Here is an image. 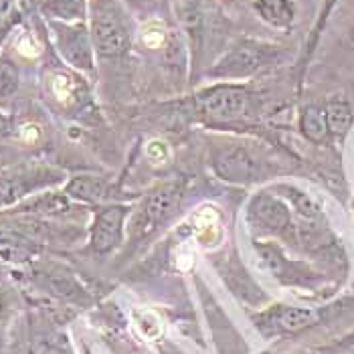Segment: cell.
I'll return each instance as SVG.
<instances>
[{
    "mask_svg": "<svg viewBox=\"0 0 354 354\" xmlns=\"http://www.w3.org/2000/svg\"><path fill=\"white\" fill-rule=\"evenodd\" d=\"M47 27L53 35L57 53L80 73L93 75L95 73V49H93V41H91L87 23L47 21Z\"/></svg>",
    "mask_w": 354,
    "mask_h": 354,
    "instance_id": "10",
    "label": "cell"
},
{
    "mask_svg": "<svg viewBox=\"0 0 354 354\" xmlns=\"http://www.w3.org/2000/svg\"><path fill=\"white\" fill-rule=\"evenodd\" d=\"M132 215V209L128 205L109 203L100 207L93 213V221L89 227V241L87 249L91 255H109L113 249L122 245L126 235V223Z\"/></svg>",
    "mask_w": 354,
    "mask_h": 354,
    "instance_id": "11",
    "label": "cell"
},
{
    "mask_svg": "<svg viewBox=\"0 0 354 354\" xmlns=\"http://www.w3.org/2000/svg\"><path fill=\"white\" fill-rule=\"evenodd\" d=\"M338 2H340V0H322V4H320L318 17H316L314 25H312V30L308 32L304 51H301L300 61H298V83H300V87L301 82H304V75H306V71H308V67H310V61H312V57H314L318 45H320V39H322V35H324V28H326L328 21H330V17H332V12H334V8L338 6Z\"/></svg>",
    "mask_w": 354,
    "mask_h": 354,
    "instance_id": "16",
    "label": "cell"
},
{
    "mask_svg": "<svg viewBox=\"0 0 354 354\" xmlns=\"http://www.w3.org/2000/svg\"><path fill=\"white\" fill-rule=\"evenodd\" d=\"M21 85L19 65L6 53H0V100L12 97Z\"/></svg>",
    "mask_w": 354,
    "mask_h": 354,
    "instance_id": "21",
    "label": "cell"
},
{
    "mask_svg": "<svg viewBox=\"0 0 354 354\" xmlns=\"http://www.w3.org/2000/svg\"><path fill=\"white\" fill-rule=\"evenodd\" d=\"M209 166L231 185H255L281 170L266 148L245 140H221L209 146Z\"/></svg>",
    "mask_w": 354,
    "mask_h": 354,
    "instance_id": "1",
    "label": "cell"
},
{
    "mask_svg": "<svg viewBox=\"0 0 354 354\" xmlns=\"http://www.w3.org/2000/svg\"><path fill=\"white\" fill-rule=\"evenodd\" d=\"M41 10L47 21L85 23L89 15V0H43Z\"/></svg>",
    "mask_w": 354,
    "mask_h": 354,
    "instance_id": "19",
    "label": "cell"
},
{
    "mask_svg": "<svg viewBox=\"0 0 354 354\" xmlns=\"http://www.w3.org/2000/svg\"><path fill=\"white\" fill-rule=\"evenodd\" d=\"M185 191H187L185 183L172 180L146 192L128 218L126 233L130 245H142L150 237H154L176 215V209L183 203Z\"/></svg>",
    "mask_w": 354,
    "mask_h": 354,
    "instance_id": "5",
    "label": "cell"
},
{
    "mask_svg": "<svg viewBox=\"0 0 354 354\" xmlns=\"http://www.w3.org/2000/svg\"><path fill=\"white\" fill-rule=\"evenodd\" d=\"M288 57L281 45L243 37L235 41L207 71L213 82H247L257 73L279 67Z\"/></svg>",
    "mask_w": 354,
    "mask_h": 354,
    "instance_id": "2",
    "label": "cell"
},
{
    "mask_svg": "<svg viewBox=\"0 0 354 354\" xmlns=\"http://www.w3.org/2000/svg\"><path fill=\"white\" fill-rule=\"evenodd\" d=\"M19 21H21V17H19V15H8V17H2V19H0V49H2L4 41L8 39L10 30L17 27V23H19Z\"/></svg>",
    "mask_w": 354,
    "mask_h": 354,
    "instance_id": "24",
    "label": "cell"
},
{
    "mask_svg": "<svg viewBox=\"0 0 354 354\" xmlns=\"http://www.w3.org/2000/svg\"><path fill=\"white\" fill-rule=\"evenodd\" d=\"M87 27L102 59H120L132 49L134 25L120 0H89Z\"/></svg>",
    "mask_w": 354,
    "mask_h": 354,
    "instance_id": "3",
    "label": "cell"
},
{
    "mask_svg": "<svg viewBox=\"0 0 354 354\" xmlns=\"http://www.w3.org/2000/svg\"><path fill=\"white\" fill-rule=\"evenodd\" d=\"M65 180V174L47 164H28L0 174V211L17 207L37 192L53 189Z\"/></svg>",
    "mask_w": 354,
    "mask_h": 354,
    "instance_id": "9",
    "label": "cell"
},
{
    "mask_svg": "<svg viewBox=\"0 0 354 354\" xmlns=\"http://www.w3.org/2000/svg\"><path fill=\"white\" fill-rule=\"evenodd\" d=\"M85 354H93V353H91V351H89V348L85 346Z\"/></svg>",
    "mask_w": 354,
    "mask_h": 354,
    "instance_id": "30",
    "label": "cell"
},
{
    "mask_svg": "<svg viewBox=\"0 0 354 354\" xmlns=\"http://www.w3.org/2000/svg\"><path fill=\"white\" fill-rule=\"evenodd\" d=\"M298 130L310 144H326L332 140L328 130L326 111L322 104H306L298 113Z\"/></svg>",
    "mask_w": 354,
    "mask_h": 354,
    "instance_id": "18",
    "label": "cell"
},
{
    "mask_svg": "<svg viewBox=\"0 0 354 354\" xmlns=\"http://www.w3.org/2000/svg\"><path fill=\"white\" fill-rule=\"evenodd\" d=\"M326 111L330 136L336 142H344L354 126V106L346 95H332L322 104Z\"/></svg>",
    "mask_w": 354,
    "mask_h": 354,
    "instance_id": "15",
    "label": "cell"
},
{
    "mask_svg": "<svg viewBox=\"0 0 354 354\" xmlns=\"http://www.w3.org/2000/svg\"><path fill=\"white\" fill-rule=\"evenodd\" d=\"M346 304L332 306H296V304H272L251 316L253 326L266 340L296 336L324 324L328 318L340 312Z\"/></svg>",
    "mask_w": 354,
    "mask_h": 354,
    "instance_id": "6",
    "label": "cell"
},
{
    "mask_svg": "<svg viewBox=\"0 0 354 354\" xmlns=\"http://www.w3.org/2000/svg\"><path fill=\"white\" fill-rule=\"evenodd\" d=\"M251 8L268 27L283 32L292 30L298 19V4L294 0H253Z\"/></svg>",
    "mask_w": 354,
    "mask_h": 354,
    "instance_id": "14",
    "label": "cell"
},
{
    "mask_svg": "<svg viewBox=\"0 0 354 354\" xmlns=\"http://www.w3.org/2000/svg\"><path fill=\"white\" fill-rule=\"evenodd\" d=\"M270 191L281 196L294 211L296 218L301 223H326V213H324L322 205L318 203V198L300 187L288 185V183H277Z\"/></svg>",
    "mask_w": 354,
    "mask_h": 354,
    "instance_id": "13",
    "label": "cell"
},
{
    "mask_svg": "<svg viewBox=\"0 0 354 354\" xmlns=\"http://www.w3.org/2000/svg\"><path fill=\"white\" fill-rule=\"evenodd\" d=\"M8 134V120H6V115H2V111H0V138L6 136Z\"/></svg>",
    "mask_w": 354,
    "mask_h": 354,
    "instance_id": "26",
    "label": "cell"
},
{
    "mask_svg": "<svg viewBox=\"0 0 354 354\" xmlns=\"http://www.w3.org/2000/svg\"><path fill=\"white\" fill-rule=\"evenodd\" d=\"M12 312H15V308H12L10 294L6 290H0V334L8 326V322L12 318Z\"/></svg>",
    "mask_w": 354,
    "mask_h": 354,
    "instance_id": "23",
    "label": "cell"
},
{
    "mask_svg": "<svg viewBox=\"0 0 354 354\" xmlns=\"http://www.w3.org/2000/svg\"><path fill=\"white\" fill-rule=\"evenodd\" d=\"M111 185L106 178L100 176H73L65 185V194L71 201H82V203H106L111 198Z\"/></svg>",
    "mask_w": 354,
    "mask_h": 354,
    "instance_id": "17",
    "label": "cell"
},
{
    "mask_svg": "<svg viewBox=\"0 0 354 354\" xmlns=\"http://www.w3.org/2000/svg\"><path fill=\"white\" fill-rule=\"evenodd\" d=\"M162 354H180L178 351H174L172 346H162Z\"/></svg>",
    "mask_w": 354,
    "mask_h": 354,
    "instance_id": "27",
    "label": "cell"
},
{
    "mask_svg": "<svg viewBox=\"0 0 354 354\" xmlns=\"http://www.w3.org/2000/svg\"><path fill=\"white\" fill-rule=\"evenodd\" d=\"M12 2H15V0H2V10H8Z\"/></svg>",
    "mask_w": 354,
    "mask_h": 354,
    "instance_id": "28",
    "label": "cell"
},
{
    "mask_svg": "<svg viewBox=\"0 0 354 354\" xmlns=\"http://www.w3.org/2000/svg\"><path fill=\"white\" fill-rule=\"evenodd\" d=\"M257 253L270 273L286 288L304 290L312 294H318L328 288L326 273L316 270L314 266L306 261L288 257L286 251L275 241H261V245H257Z\"/></svg>",
    "mask_w": 354,
    "mask_h": 354,
    "instance_id": "8",
    "label": "cell"
},
{
    "mask_svg": "<svg viewBox=\"0 0 354 354\" xmlns=\"http://www.w3.org/2000/svg\"><path fill=\"white\" fill-rule=\"evenodd\" d=\"M245 217L249 227L263 235H275L298 243V221L290 205L272 191H261L247 203Z\"/></svg>",
    "mask_w": 354,
    "mask_h": 354,
    "instance_id": "7",
    "label": "cell"
},
{
    "mask_svg": "<svg viewBox=\"0 0 354 354\" xmlns=\"http://www.w3.org/2000/svg\"><path fill=\"white\" fill-rule=\"evenodd\" d=\"M132 318H134V324H136L138 332L148 338V340H158L162 336V322L160 318L150 312V310H134L132 312Z\"/></svg>",
    "mask_w": 354,
    "mask_h": 354,
    "instance_id": "22",
    "label": "cell"
},
{
    "mask_svg": "<svg viewBox=\"0 0 354 354\" xmlns=\"http://www.w3.org/2000/svg\"><path fill=\"white\" fill-rule=\"evenodd\" d=\"M30 279L41 292H45L47 296L63 301V304H69V306H89L91 304V296L83 288L82 281L75 277V273L69 272L63 266H57V263L41 266L32 272Z\"/></svg>",
    "mask_w": 354,
    "mask_h": 354,
    "instance_id": "12",
    "label": "cell"
},
{
    "mask_svg": "<svg viewBox=\"0 0 354 354\" xmlns=\"http://www.w3.org/2000/svg\"><path fill=\"white\" fill-rule=\"evenodd\" d=\"M196 111L213 124H239L259 109V95L241 82H215L194 95Z\"/></svg>",
    "mask_w": 354,
    "mask_h": 354,
    "instance_id": "4",
    "label": "cell"
},
{
    "mask_svg": "<svg viewBox=\"0 0 354 354\" xmlns=\"http://www.w3.org/2000/svg\"><path fill=\"white\" fill-rule=\"evenodd\" d=\"M25 354H75L73 344L65 332L59 330H43L32 334L28 340Z\"/></svg>",
    "mask_w": 354,
    "mask_h": 354,
    "instance_id": "20",
    "label": "cell"
},
{
    "mask_svg": "<svg viewBox=\"0 0 354 354\" xmlns=\"http://www.w3.org/2000/svg\"><path fill=\"white\" fill-rule=\"evenodd\" d=\"M298 354H308V353H298Z\"/></svg>",
    "mask_w": 354,
    "mask_h": 354,
    "instance_id": "31",
    "label": "cell"
},
{
    "mask_svg": "<svg viewBox=\"0 0 354 354\" xmlns=\"http://www.w3.org/2000/svg\"><path fill=\"white\" fill-rule=\"evenodd\" d=\"M348 39H351V45L354 47V21H353V25H351V32H348Z\"/></svg>",
    "mask_w": 354,
    "mask_h": 354,
    "instance_id": "29",
    "label": "cell"
},
{
    "mask_svg": "<svg viewBox=\"0 0 354 354\" xmlns=\"http://www.w3.org/2000/svg\"><path fill=\"white\" fill-rule=\"evenodd\" d=\"M118 354H150L148 351H144V348H140L136 344H124V346H120L118 348Z\"/></svg>",
    "mask_w": 354,
    "mask_h": 354,
    "instance_id": "25",
    "label": "cell"
}]
</instances>
